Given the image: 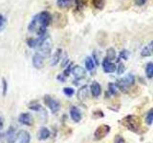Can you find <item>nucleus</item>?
Returning <instances> with one entry per match:
<instances>
[{
    "instance_id": "5",
    "label": "nucleus",
    "mask_w": 153,
    "mask_h": 143,
    "mask_svg": "<svg viewBox=\"0 0 153 143\" xmlns=\"http://www.w3.org/2000/svg\"><path fill=\"white\" fill-rule=\"evenodd\" d=\"M43 99H44L45 105L51 110L52 113L56 114V113H57V112L59 111V109H60V103L57 101L56 99L53 98L52 97H50V95H48V94L44 95V98H43Z\"/></svg>"
},
{
    "instance_id": "14",
    "label": "nucleus",
    "mask_w": 153,
    "mask_h": 143,
    "mask_svg": "<svg viewBox=\"0 0 153 143\" xmlns=\"http://www.w3.org/2000/svg\"><path fill=\"white\" fill-rule=\"evenodd\" d=\"M90 91H91V94H92L93 97L97 98L102 94V86H100L97 81H94L90 86Z\"/></svg>"
},
{
    "instance_id": "19",
    "label": "nucleus",
    "mask_w": 153,
    "mask_h": 143,
    "mask_svg": "<svg viewBox=\"0 0 153 143\" xmlns=\"http://www.w3.org/2000/svg\"><path fill=\"white\" fill-rule=\"evenodd\" d=\"M84 63H85V69H86V71H92V70L95 69L96 64H95V62H94L92 57H90V56L86 57Z\"/></svg>"
},
{
    "instance_id": "24",
    "label": "nucleus",
    "mask_w": 153,
    "mask_h": 143,
    "mask_svg": "<svg viewBox=\"0 0 153 143\" xmlns=\"http://www.w3.org/2000/svg\"><path fill=\"white\" fill-rule=\"evenodd\" d=\"M6 133H4V118L0 116V140L3 141L5 139Z\"/></svg>"
},
{
    "instance_id": "35",
    "label": "nucleus",
    "mask_w": 153,
    "mask_h": 143,
    "mask_svg": "<svg viewBox=\"0 0 153 143\" xmlns=\"http://www.w3.org/2000/svg\"><path fill=\"white\" fill-rule=\"evenodd\" d=\"M115 143H126V140L122 136L117 135L116 137H115Z\"/></svg>"
},
{
    "instance_id": "9",
    "label": "nucleus",
    "mask_w": 153,
    "mask_h": 143,
    "mask_svg": "<svg viewBox=\"0 0 153 143\" xmlns=\"http://www.w3.org/2000/svg\"><path fill=\"white\" fill-rule=\"evenodd\" d=\"M102 66L103 72L106 74H112V73H114V72H116V70H117V66L115 65L113 62L108 60L107 58H104L102 60Z\"/></svg>"
},
{
    "instance_id": "23",
    "label": "nucleus",
    "mask_w": 153,
    "mask_h": 143,
    "mask_svg": "<svg viewBox=\"0 0 153 143\" xmlns=\"http://www.w3.org/2000/svg\"><path fill=\"white\" fill-rule=\"evenodd\" d=\"M93 6L98 10H102L105 5V0H92Z\"/></svg>"
},
{
    "instance_id": "34",
    "label": "nucleus",
    "mask_w": 153,
    "mask_h": 143,
    "mask_svg": "<svg viewBox=\"0 0 153 143\" xmlns=\"http://www.w3.org/2000/svg\"><path fill=\"white\" fill-rule=\"evenodd\" d=\"M2 90H3V95L5 97L8 91V82L5 78H2Z\"/></svg>"
},
{
    "instance_id": "7",
    "label": "nucleus",
    "mask_w": 153,
    "mask_h": 143,
    "mask_svg": "<svg viewBox=\"0 0 153 143\" xmlns=\"http://www.w3.org/2000/svg\"><path fill=\"white\" fill-rule=\"evenodd\" d=\"M44 61H45V57L42 55H40L39 52H36V54L33 55L32 63L36 69H41L43 65H44Z\"/></svg>"
},
{
    "instance_id": "3",
    "label": "nucleus",
    "mask_w": 153,
    "mask_h": 143,
    "mask_svg": "<svg viewBox=\"0 0 153 143\" xmlns=\"http://www.w3.org/2000/svg\"><path fill=\"white\" fill-rule=\"evenodd\" d=\"M116 85L119 90H121L122 92H126L127 88L131 87L135 83V77H134L132 74H127L124 77L116 81Z\"/></svg>"
},
{
    "instance_id": "29",
    "label": "nucleus",
    "mask_w": 153,
    "mask_h": 143,
    "mask_svg": "<svg viewBox=\"0 0 153 143\" xmlns=\"http://www.w3.org/2000/svg\"><path fill=\"white\" fill-rule=\"evenodd\" d=\"M63 94L66 95V97H71L72 95L75 94V90L71 87H65V88H63Z\"/></svg>"
},
{
    "instance_id": "1",
    "label": "nucleus",
    "mask_w": 153,
    "mask_h": 143,
    "mask_svg": "<svg viewBox=\"0 0 153 143\" xmlns=\"http://www.w3.org/2000/svg\"><path fill=\"white\" fill-rule=\"evenodd\" d=\"M53 20V17L46 11H43L36 13L32 18L31 22L28 25V31L30 32H36L37 36H42L47 35V27L50 25Z\"/></svg>"
},
{
    "instance_id": "13",
    "label": "nucleus",
    "mask_w": 153,
    "mask_h": 143,
    "mask_svg": "<svg viewBox=\"0 0 153 143\" xmlns=\"http://www.w3.org/2000/svg\"><path fill=\"white\" fill-rule=\"evenodd\" d=\"M70 116L72 118V120H74V122H79L81 120V117H82L79 109L76 108V106L70 108Z\"/></svg>"
},
{
    "instance_id": "39",
    "label": "nucleus",
    "mask_w": 153,
    "mask_h": 143,
    "mask_svg": "<svg viewBox=\"0 0 153 143\" xmlns=\"http://www.w3.org/2000/svg\"><path fill=\"white\" fill-rule=\"evenodd\" d=\"M148 47L150 48V50H152V51H153V40L149 43V45H148Z\"/></svg>"
},
{
    "instance_id": "2",
    "label": "nucleus",
    "mask_w": 153,
    "mask_h": 143,
    "mask_svg": "<svg viewBox=\"0 0 153 143\" xmlns=\"http://www.w3.org/2000/svg\"><path fill=\"white\" fill-rule=\"evenodd\" d=\"M122 124L126 126L129 131L137 133L141 126V119L137 116H127L122 120Z\"/></svg>"
},
{
    "instance_id": "10",
    "label": "nucleus",
    "mask_w": 153,
    "mask_h": 143,
    "mask_svg": "<svg viewBox=\"0 0 153 143\" xmlns=\"http://www.w3.org/2000/svg\"><path fill=\"white\" fill-rule=\"evenodd\" d=\"M72 74L75 76L76 79H81L86 75V69L79 65L74 66L72 69Z\"/></svg>"
},
{
    "instance_id": "27",
    "label": "nucleus",
    "mask_w": 153,
    "mask_h": 143,
    "mask_svg": "<svg viewBox=\"0 0 153 143\" xmlns=\"http://www.w3.org/2000/svg\"><path fill=\"white\" fill-rule=\"evenodd\" d=\"M6 24H7V19L5 17L2 13H0V33H1L5 27H6Z\"/></svg>"
},
{
    "instance_id": "26",
    "label": "nucleus",
    "mask_w": 153,
    "mask_h": 143,
    "mask_svg": "<svg viewBox=\"0 0 153 143\" xmlns=\"http://www.w3.org/2000/svg\"><path fill=\"white\" fill-rule=\"evenodd\" d=\"M118 87H117V85H116V83H109L108 84V93H109V94H112V95H115L117 94V92H118Z\"/></svg>"
},
{
    "instance_id": "33",
    "label": "nucleus",
    "mask_w": 153,
    "mask_h": 143,
    "mask_svg": "<svg viewBox=\"0 0 153 143\" xmlns=\"http://www.w3.org/2000/svg\"><path fill=\"white\" fill-rule=\"evenodd\" d=\"M128 56H129V52H128V51H126V50H123L121 52H120L119 58H122V59L126 60V59H128Z\"/></svg>"
},
{
    "instance_id": "32",
    "label": "nucleus",
    "mask_w": 153,
    "mask_h": 143,
    "mask_svg": "<svg viewBox=\"0 0 153 143\" xmlns=\"http://www.w3.org/2000/svg\"><path fill=\"white\" fill-rule=\"evenodd\" d=\"M72 65H73V63H69L68 65L66 66V68H65V70H64V72H63V74L65 75V76H67L68 77L69 76V74L72 73V69H73V67H72Z\"/></svg>"
},
{
    "instance_id": "38",
    "label": "nucleus",
    "mask_w": 153,
    "mask_h": 143,
    "mask_svg": "<svg viewBox=\"0 0 153 143\" xmlns=\"http://www.w3.org/2000/svg\"><path fill=\"white\" fill-rule=\"evenodd\" d=\"M147 0H135V4L137 6H143V5H145L146 3Z\"/></svg>"
},
{
    "instance_id": "21",
    "label": "nucleus",
    "mask_w": 153,
    "mask_h": 143,
    "mask_svg": "<svg viewBox=\"0 0 153 143\" xmlns=\"http://www.w3.org/2000/svg\"><path fill=\"white\" fill-rule=\"evenodd\" d=\"M105 58H107L110 61L116 59V52H115L114 48H108L106 51V57Z\"/></svg>"
},
{
    "instance_id": "30",
    "label": "nucleus",
    "mask_w": 153,
    "mask_h": 143,
    "mask_svg": "<svg viewBox=\"0 0 153 143\" xmlns=\"http://www.w3.org/2000/svg\"><path fill=\"white\" fill-rule=\"evenodd\" d=\"M117 74H119V75H121V74H123V73H124V71H126V66H124V64L123 63H120L118 64V66H117Z\"/></svg>"
},
{
    "instance_id": "16",
    "label": "nucleus",
    "mask_w": 153,
    "mask_h": 143,
    "mask_svg": "<svg viewBox=\"0 0 153 143\" xmlns=\"http://www.w3.org/2000/svg\"><path fill=\"white\" fill-rule=\"evenodd\" d=\"M51 136V132L48 128L46 127H41L39 132H38V139L39 140H46L47 138H49V136Z\"/></svg>"
},
{
    "instance_id": "25",
    "label": "nucleus",
    "mask_w": 153,
    "mask_h": 143,
    "mask_svg": "<svg viewBox=\"0 0 153 143\" xmlns=\"http://www.w3.org/2000/svg\"><path fill=\"white\" fill-rule=\"evenodd\" d=\"M146 123L147 125H151L153 123V108L149 109L147 112V114L146 116Z\"/></svg>"
},
{
    "instance_id": "18",
    "label": "nucleus",
    "mask_w": 153,
    "mask_h": 143,
    "mask_svg": "<svg viewBox=\"0 0 153 143\" xmlns=\"http://www.w3.org/2000/svg\"><path fill=\"white\" fill-rule=\"evenodd\" d=\"M73 4V0H56V5L61 9H68Z\"/></svg>"
},
{
    "instance_id": "15",
    "label": "nucleus",
    "mask_w": 153,
    "mask_h": 143,
    "mask_svg": "<svg viewBox=\"0 0 153 143\" xmlns=\"http://www.w3.org/2000/svg\"><path fill=\"white\" fill-rule=\"evenodd\" d=\"M61 56H62V50L60 48H59V49L56 50V52H54V55H53L52 58H51V62H50L51 66H56L57 63H59L61 59Z\"/></svg>"
},
{
    "instance_id": "11",
    "label": "nucleus",
    "mask_w": 153,
    "mask_h": 143,
    "mask_svg": "<svg viewBox=\"0 0 153 143\" xmlns=\"http://www.w3.org/2000/svg\"><path fill=\"white\" fill-rule=\"evenodd\" d=\"M18 121L25 126H31L33 124V116L29 113H22L19 114Z\"/></svg>"
},
{
    "instance_id": "6",
    "label": "nucleus",
    "mask_w": 153,
    "mask_h": 143,
    "mask_svg": "<svg viewBox=\"0 0 153 143\" xmlns=\"http://www.w3.org/2000/svg\"><path fill=\"white\" fill-rule=\"evenodd\" d=\"M110 130H111V128H110L109 125H106V124L99 126L97 129H96V131L94 133V139L95 140L102 139L103 137H105L108 135Z\"/></svg>"
},
{
    "instance_id": "20",
    "label": "nucleus",
    "mask_w": 153,
    "mask_h": 143,
    "mask_svg": "<svg viewBox=\"0 0 153 143\" xmlns=\"http://www.w3.org/2000/svg\"><path fill=\"white\" fill-rule=\"evenodd\" d=\"M146 75L147 78L153 77V62H149L146 66Z\"/></svg>"
},
{
    "instance_id": "12",
    "label": "nucleus",
    "mask_w": 153,
    "mask_h": 143,
    "mask_svg": "<svg viewBox=\"0 0 153 143\" xmlns=\"http://www.w3.org/2000/svg\"><path fill=\"white\" fill-rule=\"evenodd\" d=\"M17 139L19 143H30L31 141V135L30 133L26 130H21L17 133Z\"/></svg>"
},
{
    "instance_id": "17",
    "label": "nucleus",
    "mask_w": 153,
    "mask_h": 143,
    "mask_svg": "<svg viewBox=\"0 0 153 143\" xmlns=\"http://www.w3.org/2000/svg\"><path fill=\"white\" fill-rule=\"evenodd\" d=\"M88 97V87L87 86H82L78 92V98L80 101H84Z\"/></svg>"
},
{
    "instance_id": "22",
    "label": "nucleus",
    "mask_w": 153,
    "mask_h": 143,
    "mask_svg": "<svg viewBox=\"0 0 153 143\" xmlns=\"http://www.w3.org/2000/svg\"><path fill=\"white\" fill-rule=\"evenodd\" d=\"M29 109H31L32 111H35V112H39L42 110V107L39 103H37L36 101H33L29 104Z\"/></svg>"
},
{
    "instance_id": "8",
    "label": "nucleus",
    "mask_w": 153,
    "mask_h": 143,
    "mask_svg": "<svg viewBox=\"0 0 153 143\" xmlns=\"http://www.w3.org/2000/svg\"><path fill=\"white\" fill-rule=\"evenodd\" d=\"M17 138V133H16V130L13 125H11L8 130L6 132V136H5V139L8 143H14L16 142V139Z\"/></svg>"
},
{
    "instance_id": "37",
    "label": "nucleus",
    "mask_w": 153,
    "mask_h": 143,
    "mask_svg": "<svg viewBox=\"0 0 153 143\" xmlns=\"http://www.w3.org/2000/svg\"><path fill=\"white\" fill-rule=\"evenodd\" d=\"M92 56H93V59H94L95 64H96V65H99V64H100V61H99V57H98V55H97V52H96V51L93 52Z\"/></svg>"
},
{
    "instance_id": "31",
    "label": "nucleus",
    "mask_w": 153,
    "mask_h": 143,
    "mask_svg": "<svg viewBox=\"0 0 153 143\" xmlns=\"http://www.w3.org/2000/svg\"><path fill=\"white\" fill-rule=\"evenodd\" d=\"M75 3L78 9H82L87 4V0H75Z\"/></svg>"
},
{
    "instance_id": "28",
    "label": "nucleus",
    "mask_w": 153,
    "mask_h": 143,
    "mask_svg": "<svg viewBox=\"0 0 153 143\" xmlns=\"http://www.w3.org/2000/svg\"><path fill=\"white\" fill-rule=\"evenodd\" d=\"M151 55V50H150V48L148 47V46H146V47H143V50L141 51V55L143 57H147V56H150Z\"/></svg>"
},
{
    "instance_id": "36",
    "label": "nucleus",
    "mask_w": 153,
    "mask_h": 143,
    "mask_svg": "<svg viewBox=\"0 0 153 143\" xmlns=\"http://www.w3.org/2000/svg\"><path fill=\"white\" fill-rule=\"evenodd\" d=\"M56 79L59 81V82H62V83H64L66 79H67V76H65L63 74H59V75L56 76Z\"/></svg>"
},
{
    "instance_id": "4",
    "label": "nucleus",
    "mask_w": 153,
    "mask_h": 143,
    "mask_svg": "<svg viewBox=\"0 0 153 143\" xmlns=\"http://www.w3.org/2000/svg\"><path fill=\"white\" fill-rule=\"evenodd\" d=\"M51 50H52V40L51 38L48 35L41 44L39 45V47L37 48V52H39L40 55H42L43 56L47 58L48 56L51 54Z\"/></svg>"
}]
</instances>
